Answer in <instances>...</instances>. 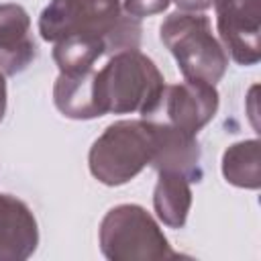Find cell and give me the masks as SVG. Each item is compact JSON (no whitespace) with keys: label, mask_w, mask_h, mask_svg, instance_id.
<instances>
[{"label":"cell","mask_w":261,"mask_h":261,"mask_svg":"<svg viewBox=\"0 0 261 261\" xmlns=\"http://www.w3.org/2000/svg\"><path fill=\"white\" fill-rule=\"evenodd\" d=\"M159 37L186 80L216 86L226 73L228 55L202 12H171L161 22Z\"/></svg>","instance_id":"obj_3"},{"label":"cell","mask_w":261,"mask_h":261,"mask_svg":"<svg viewBox=\"0 0 261 261\" xmlns=\"http://www.w3.org/2000/svg\"><path fill=\"white\" fill-rule=\"evenodd\" d=\"M39 245V224L16 196L0 194V261H24Z\"/></svg>","instance_id":"obj_9"},{"label":"cell","mask_w":261,"mask_h":261,"mask_svg":"<svg viewBox=\"0 0 261 261\" xmlns=\"http://www.w3.org/2000/svg\"><path fill=\"white\" fill-rule=\"evenodd\" d=\"M153 208L157 218L167 228H181L192 208V188L188 177L159 171L153 190Z\"/></svg>","instance_id":"obj_12"},{"label":"cell","mask_w":261,"mask_h":261,"mask_svg":"<svg viewBox=\"0 0 261 261\" xmlns=\"http://www.w3.org/2000/svg\"><path fill=\"white\" fill-rule=\"evenodd\" d=\"M53 45V59L61 73L94 69V63L104 55V41L96 35H69Z\"/></svg>","instance_id":"obj_14"},{"label":"cell","mask_w":261,"mask_h":261,"mask_svg":"<svg viewBox=\"0 0 261 261\" xmlns=\"http://www.w3.org/2000/svg\"><path fill=\"white\" fill-rule=\"evenodd\" d=\"M53 104L55 108L73 120L98 118L100 108L96 100V69L61 73L53 84Z\"/></svg>","instance_id":"obj_11"},{"label":"cell","mask_w":261,"mask_h":261,"mask_svg":"<svg viewBox=\"0 0 261 261\" xmlns=\"http://www.w3.org/2000/svg\"><path fill=\"white\" fill-rule=\"evenodd\" d=\"M122 12L120 0H51L39 16V33L47 43L69 35H96L104 41Z\"/></svg>","instance_id":"obj_5"},{"label":"cell","mask_w":261,"mask_h":261,"mask_svg":"<svg viewBox=\"0 0 261 261\" xmlns=\"http://www.w3.org/2000/svg\"><path fill=\"white\" fill-rule=\"evenodd\" d=\"M141 35H143L141 18L122 12L118 22L104 37V53L114 55L122 51H137L141 47Z\"/></svg>","instance_id":"obj_15"},{"label":"cell","mask_w":261,"mask_h":261,"mask_svg":"<svg viewBox=\"0 0 261 261\" xmlns=\"http://www.w3.org/2000/svg\"><path fill=\"white\" fill-rule=\"evenodd\" d=\"M171 0H122V10L135 18H145L165 12Z\"/></svg>","instance_id":"obj_16"},{"label":"cell","mask_w":261,"mask_h":261,"mask_svg":"<svg viewBox=\"0 0 261 261\" xmlns=\"http://www.w3.org/2000/svg\"><path fill=\"white\" fill-rule=\"evenodd\" d=\"M100 251L110 261H163L179 257L157 220L139 204L110 208L98 228Z\"/></svg>","instance_id":"obj_4"},{"label":"cell","mask_w":261,"mask_h":261,"mask_svg":"<svg viewBox=\"0 0 261 261\" xmlns=\"http://www.w3.org/2000/svg\"><path fill=\"white\" fill-rule=\"evenodd\" d=\"M218 90L212 84L186 80L163 88L159 108L149 120L169 122L190 135H198L218 110Z\"/></svg>","instance_id":"obj_7"},{"label":"cell","mask_w":261,"mask_h":261,"mask_svg":"<svg viewBox=\"0 0 261 261\" xmlns=\"http://www.w3.org/2000/svg\"><path fill=\"white\" fill-rule=\"evenodd\" d=\"M155 151L153 122L149 118L116 120L92 143L90 173L104 186H122L151 165Z\"/></svg>","instance_id":"obj_2"},{"label":"cell","mask_w":261,"mask_h":261,"mask_svg":"<svg viewBox=\"0 0 261 261\" xmlns=\"http://www.w3.org/2000/svg\"><path fill=\"white\" fill-rule=\"evenodd\" d=\"M6 104H8V90H6V75L0 71V122L6 114Z\"/></svg>","instance_id":"obj_18"},{"label":"cell","mask_w":261,"mask_h":261,"mask_svg":"<svg viewBox=\"0 0 261 261\" xmlns=\"http://www.w3.org/2000/svg\"><path fill=\"white\" fill-rule=\"evenodd\" d=\"M153 122V135H155V151L151 159V167L167 173H179L188 177V181H200L202 179V167H200V143L196 135H190L169 122L163 120H151Z\"/></svg>","instance_id":"obj_8"},{"label":"cell","mask_w":261,"mask_h":261,"mask_svg":"<svg viewBox=\"0 0 261 261\" xmlns=\"http://www.w3.org/2000/svg\"><path fill=\"white\" fill-rule=\"evenodd\" d=\"M165 88L163 73L151 57L137 51L110 55L96 71V100L100 114H133L153 118Z\"/></svg>","instance_id":"obj_1"},{"label":"cell","mask_w":261,"mask_h":261,"mask_svg":"<svg viewBox=\"0 0 261 261\" xmlns=\"http://www.w3.org/2000/svg\"><path fill=\"white\" fill-rule=\"evenodd\" d=\"M37 57L31 16L20 4H0V71L16 75Z\"/></svg>","instance_id":"obj_10"},{"label":"cell","mask_w":261,"mask_h":261,"mask_svg":"<svg viewBox=\"0 0 261 261\" xmlns=\"http://www.w3.org/2000/svg\"><path fill=\"white\" fill-rule=\"evenodd\" d=\"M171 2H175L177 8L184 12H204L212 6L214 0H171Z\"/></svg>","instance_id":"obj_17"},{"label":"cell","mask_w":261,"mask_h":261,"mask_svg":"<svg viewBox=\"0 0 261 261\" xmlns=\"http://www.w3.org/2000/svg\"><path fill=\"white\" fill-rule=\"evenodd\" d=\"M220 169L230 186L245 190H259L261 186V143L259 139H245L232 143L222 153Z\"/></svg>","instance_id":"obj_13"},{"label":"cell","mask_w":261,"mask_h":261,"mask_svg":"<svg viewBox=\"0 0 261 261\" xmlns=\"http://www.w3.org/2000/svg\"><path fill=\"white\" fill-rule=\"evenodd\" d=\"M220 43L239 65L261 59V0H214Z\"/></svg>","instance_id":"obj_6"}]
</instances>
